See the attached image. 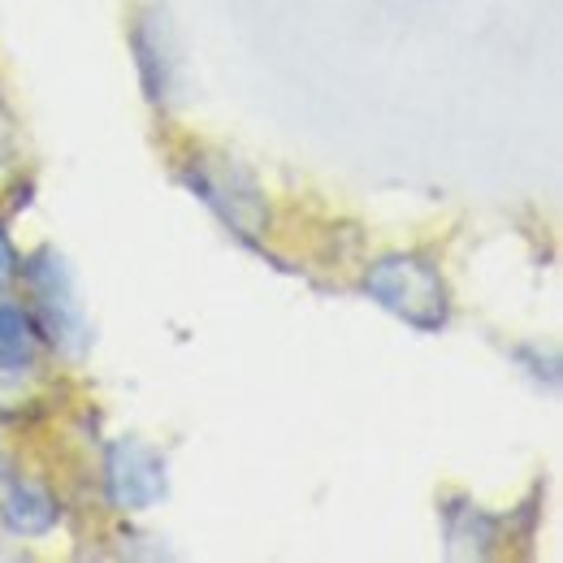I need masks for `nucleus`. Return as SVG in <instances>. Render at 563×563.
I'll return each instance as SVG.
<instances>
[{
	"instance_id": "f257e3e1",
	"label": "nucleus",
	"mask_w": 563,
	"mask_h": 563,
	"mask_svg": "<svg viewBox=\"0 0 563 563\" xmlns=\"http://www.w3.org/2000/svg\"><path fill=\"white\" fill-rule=\"evenodd\" d=\"M368 299H377L386 312H395L399 321H408L412 330H442L451 317V295L442 274L424 261V256H382L368 265L364 274Z\"/></svg>"
},
{
	"instance_id": "7ed1b4c3",
	"label": "nucleus",
	"mask_w": 563,
	"mask_h": 563,
	"mask_svg": "<svg viewBox=\"0 0 563 563\" xmlns=\"http://www.w3.org/2000/svg\"><path fill=\"white\" fill-rule=\"evenodd\" d=\"M26 278H31V290H35V299H40L44 321H48V334H53L70 355H78L87 347V321H82L70 269L62 265V256L40 252V256L31 261V269H26Z\"/></svg>"
},
{
	"instance_id": "6e6552de",
	"label": "nucleus",
	"mask_w": 563,
	"mask_h": 563,
	"mask_svg": "<svg viewBox=\"0 0 563 563\" xmlns=\"http://www.w3.org/2000/svg\"><path fill=\"white\" fill-rule=\"evenodd\" d=\"M9 147V126H4V113H0V152Z\"/></svg>"
},
{
	"instance_id": "20e7f679",
	"label": "nucleus",
	"mask_w": 563,
	"mask_h": 563,
	"mask_svg": "<svg viewBox=\"0 0 563 563\" xmlns=\"http://www.w3.org/2000/svg\"><path fill=\"white\" fill-rule=\"evenodd\" d=\"M109 498L122 511H147L156 498H165V464L152 446H143L135 438H122L109 446Z\"/></svg>"
},
{
	"instance_id": "f03ea898",
	"label": "nucleus",
	"mask_w": 563,
	"mask_h": 563,
	"mask_svg": "<svg viewBox=\"0 0 563 563\" xmlns=\"http://www.w3.org/2000/svg\"><path fill=\"white\" fill-rule=\"evenodd\" d=\"M187 183L209 200L212 209L221 212L239 234H261L269 225V209H265V196L261 187L252 183V174H243L234 161H221V156H205L191 165Z\"/></svg>"
},
{
	"instance_id": "39448f33",
	"label": "nucleus",
	"mask_w": 563,
	"mask_h": 563,
	"mask_svg": "<svg viewBox=\"0 0 563 563\" xmlns=\"http://www.w3.org/2000/svg\"><path fill=\"white\" fill-rule=\"evenodd\" d=\"M0 516H4V525H9L13 533L40 538V533H48V529L62 520V507H57L53 494L40 490V486H13L9 498H4V507H0Z\"/></svg>"
},
{
	"instance_id": "1a4fd4ad",
	"label": "nucleus",
	"mask_w": 563,
	"mask_h": 563,
	"mask_svg": "<svg viewBox=\"0 0 563 563\" xmlns=\"http://www.w3.org/2000/svg\"><path fill=\"white\" fill-rule=\"evenodd\" d=\"M0 464H4V460H0Z\"/></svg>"
},
{
	"instance_id": "423d86ee",
	"label": "nucleus",
	"mask_w": 563,
	"mask_h": 563,
	"mask_svg": "<svg viewBox=\"0 0 563 563\" xmlns=\"http://www.w3.org/2000/svg\"><path fill=\"white\" fill-rule=\"evenodd\" d=\"M35 355H40V334H35L31 317L22 308L0 303V364L26 368V364H35Z\"/></svg>"
},
{
	"instance_id": "0eeeda50",
	"label": "nucleus",
	"mask_w": 563,
	"mask_h": 563,
	"mask_svg": "<svg viewBox=\"0 0 563 563\" xmlns=\"http://www.w3.org/2000/svg\"><path fill=\"white\" fill-rule=\"evenodd\" d=\"M13 265H18V261H13V247H9L4 234H0V290L13 282Z\"/></svg>"
}]
</instances>
